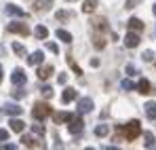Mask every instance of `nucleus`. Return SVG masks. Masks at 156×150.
I'll use <instances>...</instances> for the list:
<instances>
[{
    "label": "nucleus",
    "instance_id": "nucleus-10",
    "mask_svg": "<svg viewBox=\"0 0 156 150\" xmlns=\"http://www.w3.org/2000/svg\"><path fill=\"white\" fill-rule=\"evenodd\" d=\"M137 91L144 93V95H150V93H152V87H150V82H148L146 78H141V80L137 82Z\"/></svg>",
    "mask_w": 156,
    "mask_h": 150
},
{
    "label": "nucleus",
    "instance_id": "nucleus-12",
    "mask_svg": "<svg viewBox=\"0 0 156 150\" xmlns=\"http://www.w3.org/2000/svg\"><path fill=\"white\" fill-rule=\"evenodd\" d=\"M76 89H72V87H68L66 91H63V95H61V101L63 104H68V101H72V100H76Z\"/></svg>",
    "mask_w": 156,
    "mask_h": 150
},
{
    "label": "nucleus",
    "instance_id": "nucleus-2",
    "mask_svg": "<svg viewBox=\"0 0 156 150\" xmlns=\"http://www.w3.org/2000/svg\"><path fill=\"white\" fill-rule=\"evenodd\" d=\"M49 114H51V106H49V104H44V101L34 104V110H32V116H34V119L42 121V119H47Z\"/></svg>",
    "mask_w": 156,
    "mask_h": 150
},
{
    "label": "nucleus",
    "instance_id": "nucleus-14",
    "mask_svg": "<svg viewBox=\"0 0 156 150\" xmlns=\"http://www.w3.org/2000/svg\"><path fill=\"white\" fill-rule=\"evenodd\" d=\"M4 112L11 114V116H19V114L23 112V108H19V106H15V104H6V106H4Z\"/></svg>",
    "mask_w": 156,
    "mask_h": 150
},
{
    "label": "nucleus",
    "instance_id": "nucleus-9",
    "mask_svg": "<svg viewBox=\"0 0 156 150\" xmlns=\"http://www.w3.org/2000/svg\"><path fill=\"white\" fill-rule=\"evenodd\" d=\"M127 27H129L131 32H141V30H144V24H141V19H137V17H131L129 24H127Z\"/></svg>",
    "mask_w": 156,
    "mask_h": 150
},
{
    "label": "nucleus",
    "instance_id": "nucleus-16",
    "mask_svg": "<svg viewBox=\"0 0 156 150\" xmlns=\"http://www.w3.org/2000/svg\"><path fill=\"white\" fill-rule=\"evenodd\" d=\"M91 24H93V27H95V30H101V32H105V30H108V21H105V17H97V19H93Z\"/></svg>",
    "mask_w": 156,
    "mask_h": 150
},
{
    "label": "nucleus",
    "instance_id": "nucleus-40",
    "mask_svg": "<svg viewBox=\"0 0 156 150\" xmlns=\"http://www.w3.org/2000/svg\"><path fill=\"white\" fill-rule=\"evenodd\" d=\"M105 150H120V148H116V146H105Z\"/></svg>",
    "mask_w": 156,
    "mask_h": 150
},
{
    "label": "nucleus",
    "instance_id": "nucleus-23",
    "mask_svg": "<svg viewBox=\"0 0 156 150\" xmlns=\"http://www.w3.org/2000/svg\"><path fill=\"white\" fill-rule=\"evenodd\" d=\"M51 4H53V0H36L34 6H36V11H47Z\"/></svg>",
    "mask_w": 156,
    "mask_h": 150
},
{
    "label": "nucleus",
    "instance_id": "nucleus-7",
    "mask_svg": "<svg viewBox=\"0 0 156 150\" xmlns=\"http://www.w3.org/2000/svg\"><path fill=\"white\" fill-rule=\"evenodd\" d=\"M42 59H44L42 51H34V53L27 57V64H30V66H40V64H42Z\"/></svg>",
    "mask_w": 156,
    "mask_h": 150
},
{
    "label": "nucleus",
    "instance_id": "nucleus-18",
    "mask_svg": "<svg viewBox=\"0 0 156 150\" xmlns=\"http://www.w3.org/2000/svg\"><path fill=\"white\" fill-rule=\"evenodd\" d=\"M144 108H146V116L148 119H156V104L154 101H148Z\"/></svg>",
    "mask_w": 156,
    "mask_h": 150
},
{
    "label": "nucleus",
    "instance_id": "nucleus-32",
    "mask_svg": "<svg viewBox=\"0 0 156 150\" xmlns=\"http://www.w3.org/2000/svg\"><path fill=\"white\" fill-rule=\"evenodd\" d=\"M139 2H141V0H127V2H125V6H127V9H133V6H135V4H139Z\"/></svg>",
    "mask_w": 156,
    "mask_h": 150
},
{
    "label": "nucleus",
    "instance_id": "nucleus-8",
    "mask_svg": "<svg viewBox=\"0 0 156 150\" xmlns=\"http://www.w3.org/2000/svg\"><path fill=\"white\" fill-rule=\"evenodd\" d=\"M53 119H55V123H70L74 119V114H70V112H55Z\"/></svg>",
    "mask_w": 156,
    "mask_h": 150
},
{
    "label": "nucleus",
    "instance_id": "nucleus-28",
    "mask_svg": "<svg viewBox=\"0 0 156 150\" xmlns=\"http://www.w3.org/2000/svg\"><path fill=\"white\" fill-rule=\"evenodd\" d=\"M55 17H57V19H59V21H66V19H68V17H70V15H68V13H66V11H59V13H57V15H55Z\"/></svg>",
    "mask_w": 156,
    "mask_h": 150
},
{
    "label": "nucleus",
    "instance_id": "nucleus-34",
    "mask_svg": "<svg viewBox=\"0 0 156 150\" xmlns=\"http://www.w3.org/2000/svg\"><path fill=\"white\" fill-rule=\"evenodd\" d=\"M42 93H44V97H53V89H51V87H44Z\"/></svg>",
    "mask_w": 156,
    "mask_h": 150
},
{
    "label": "nucleus",
    "instance_id": "nucleus-33",
    "mask_svg": "<svg viewBox=\"0 0 156 150\" xmlns=\"http://www.w3.org/2000/svg\"><path fill=\"white\" fill-rule=\"evenodd\" d=\"M0 140H2V142L9 140V131H6V129H0Z\"/></svg>",
    "mask_w": 156,
    "mask_h": 150
},
{
    "label": "nucleus",
    "instance_id": "nucleus-31",
    "mask_svg": "<svg viewBox=\"0 0 156 150\" xmlns=\"http://www.w3.org/2000/svg\"><path fill=\"white\" fill-rule=\"evenodd\" d=\"M47 49H49V51H53V53H59V47H57L55 42H47Z\"/></svg>",
    "mask_w": 156,
    "mask_h": 150
},
{
    "label": "nucleus",
    "instance_id": "nucleus-30",
    "mask_svg": "<svg viewBox=\"0 0 156 150\" xmlns=\"http://www.w3.org/2000/svg\"><path fill=\"white\" fill-rule=\"evenodd\" d=\"M23 95H26V91H23V89H15V91H13V97H19V100H21Z\"/></svg>",
    "mask_w": 156,
    "mask_h": 150
},
{
    "label": "nucleus",
    "instance_id": "nucleus-6",
    "mask_svg": "<svg viewBox=\"0 0 156 150\" xmlns=\"http://www.w3.org/2000/svg\"><path fill=\"white\" fill-rule=\"evenodd\" d=\"M93 110V100L91 97H84V100L78 101V114H84V112H91Z\"/></svg>",
    "mask_w": 156,
    "mask_h": 150
},
{
    "label": "nucleus",
    "instance_id": "nucleus-43",
    "mask_svg": "<svg viewBox=\"0 0 156 150\" xmlns=\"http://www.w3.org/2000/svg\"><path fill=\"white\" fill-rule=\"evenodd\" d=\"M68 2H74V0H68Z\"/></svg>",
    "mask_w": 156,
    "mask_h": 150
},
{
    "label": "nucleus",
    "instance_id": "nucleus-22",
    "mask_svg": "<svg viewBox=\"0 0 156 150\" xmlns=\"http://www.w3.org/2000/svg\"><path fill=\"white\" fill-rule=\"evenodd\" d=\"M144 140H146V142H144L146 148H152V146H154V133H152V131H146V133H144Z\"/></svg>",
    "mask_w": 156,
    "mask_h": 150
},
{
    "label": "nucleus",
    "instance_id": "nucleus-3",
    "mask_svg": "<svg viewBox=\"0 0 156 150\" xmlns=\"http://www.w3.org/2000/svg\"><path fill=\"white\" fill-rule=\"evenodd\" d=\"M6 30L13 32V34H21V36H27V34H30V27H27L26 24H17V21L9 24V25H6Z\"/></svg>",
    "mask_w": 156,
    "mask_h": 150
},
{
    "label": "nucleus",
    "instance_id": "nucleus-5",
    "mask_svg": "<svg viewBox=\"0 0 156 150\" xmlns=\"http://www.w3.org/2000/svg\"><path fill=\"white\" fill-rule=\"evenodd\" d=\"M137 45H139V34L129 32V34L125 36V47H127V49H135Z\"/></svg>",
    "mask_w": 156,
    "mask_h": 150
},
{
    "label": "nucleus",
    "instance_id": "nucleus-29",
    "mask_svg": "<svg viewBox=\"0 0 156 150\" xmlns=\"http://www.w3.org/2000/svg\"><path fill=\"white\" fill-rule=\"evenodd\" d=\"M141 57H144V61H152V59H154V53H152V51H146Z\"/></svg>",
    "mask_w": 156,
    "mask_h": 150
},
{
    "label": "nucleus",
    "instance_id": "nucleus-42",
    "mask_svg": "<svg viewBox=\"0 0 156 150\" xmlns=\"http://www.w3.org/2000/svg\"><path fill=\"white\" fill-rule=\"evenodd\" d=\"M154 15H156V4H154Z\"/></svg>",
    "mask_w": 156,
    "mask_h": 150
},
{
    "label": "nucleus",
    "instance_id": "nucleus-15",
    "mask_svg": "<svg viewBox=\"0 0 156 150\" xmlns=\"http://www.w3.org/2000/svg\"><path fill=\"white\" fill-rule=\"evenodd\" d=\"M51 74H53V66H40L38 68V78L40 80H47Z\"/></svg>",
    "mask_w": 156,
    "mask_h": 150
},
{
    "label": "nucleus",
    "instance_id": "nucleus-19",
    "mask_svg": "<svg viewBox=\"0 0 156 150\" xmlns=\"http://www.w3.org/2000/svg\"><path fill=\"white\" fill-rule=\"evenodd\" d=\"M34 34H36V38H40V40H44V38L49 36V30H47L44 25H36V30H34Z\"/></svg>",
    "mask_w": 156,
    "mask_h": 150
},
{
    "label": "nucleus",
    "instance_id": "nucleus-21",
    "mask_svg": "<svg viewBox=\"0 0 156 150\" xmlns=\"http://www.w3.org/2000/svg\"><path fill=\"white\" fill-rule=\"evenodd\" d=\"M55 34H57V38H61L63 42H68V45L72 42V34H70V32H66V30H57Z\"/></svg>",
    "mask_w": 156,
    "mask_h": 150
},
{
    "label": "nucleus",
    "instance_id": "nucleus-41",
    "mask_svg": "<svg viewBox=\"0 0 156 150\" xmlns=\"http://www.w3.org/2000/svg\"><path fill=\"white\" fill-rule=\"evenodd\" d=\"M84 150H95V148H84Z\"/></svg>",
    "mask_w": 156,
    "mask_h": 150
},
{
    "label": "nucleus",
    "instance_id": "nucleus-26",
    "mask_svg": "<svg viewBox=\"0 0 156 150\" xmlns=\"http://www.w3.org/2000/svg\"><path fill=\"white\" fill-rule=\"evenodd\" d=\"M13 51H15L17 55H26V47H23V45H19V42H15V45H13Z\"/></svg>",
    "mask_w": 156,
    "mask_h": 150
},
{
    "label": "nucleus",
    "instance_id": "nucleus-35",
    "mask_svg": "<svg viewBox=\"0 0 156 150\" xmlns=\"http://www.w3.org/2000/svg\"><path fill=\"white\" fill-rule=\"evenodd\" d=\"M70 66H72V70H74L76 74H82V70L78 68V66H76V64H74V61H72V59H70Z\"/></svg>",
    "mask_w": 156,
    "mask_h": 150
},
{
    "label": "nucleus",
    "instance_id": "nucleus-11",
    "mask_svg": "<svg viewBox=\"0 0 156 150\" xmlns=\"http://www.w3.org/2000/svg\"><path fill=\"white\" fill-rule=\"evenodd\" d=\"M11 80H13L15 85H26V72H23V70H15L13 76H11Z\"/></svg>",
    "mask_w": 156,
    "mask_h": 150
},
{
    "label": "nucleus",
    "instance_id": "nucleus-20",
    "mask_svg": "<svg viewBox=\"0 0 156 150\" xmlns=\"http://www.w3.org/2000/svg\"><path fill=\"white\" fill-rule=\"evenodd\" d=\"M6 13H9V15H19V17H26V13H23L21 9H17L15 4H6Z\"/></svg>",
    "mask_w": 156,
    "mask_h": 150
},
{
    "label": "nucleus",
    "instance_id": "nucleus-38",
    "mask_svg": "<svg viewBox=\"0 0 156 150\" xmlns=\"http://www.w3.org/2000/svg\"><path fill=\"white\" fill-rule=\"evenodd\" d=\"M66 80H68V76H66V74H59V78H57V82H59V85H66Z\"/></svg>",
    "mask_w": 156,
    "mask_h": 150
},
{
    "label": "nucleus",
    "instance_id": "nucleus-24",
    "mask_svg": "<svg viewBox=\"0 0 156 150\" xmlns=\"http://www.w3.org/2000/svg\"><path fill=\"white\" fill-rule=\"evenodd\" d=\"M93 47H95V49H104V47H105L104 36H99V34H93Z\"/></svg>",
    "mask_w": 156,
    "mask_h": 150
},
{
    "label": "nucleus",
    "instance_id": "nucleus-4",
    "mask_svg": "<svg viewBox=\"0 0 156 150\" xmlns=\"http://www.w3.org/2000/svg\"><path fill=\"white\" fill-rule=\"evenodd\" d=\"M82 119H80V114H74V119L70 121V125H68V131L70 133H74V135H78L80 131H82Z\"/></svg>",
    "mask_w": 156,
    "mask_h": 150
},
{
    "label": "nucleus",
    "instance_id": "nucleus-36",
    "mask_svg": "<svg viewBox=\"0 0 156 150\" xmlns=\"http://www.w3.org/2000/svg\"><path fill=\"white\" fill-rule=\"evenodd\" d=\"M0 150H17V146H15V144H4Z\"/></svg>",
    "mask_w": 156,
    "mask_h": 150
},
{
    "label": "nucleus",
    "instance_id": "nucleus-1",
    "mask_svg": "<svg viewBox=\"0 0 156 150\" xmlns=\"http://www.w3.org/2000/svg\"><path fill=\"white\" fill-rule=\"evenodd\" d=\"M120 131H122V135H125L127 140H135V137L141 133V125H139V121H129L127 125L120 127Z\"/></svg>",
    "mask_w": 156,
    "mask_h": 150
},
{
    "label": "nucleus",
    "instance_id": "nucleus-37",
    "mask_svg": "<svg viewBox=\"0 0 156 150\" xmlns=\"http://www.w3.org/2000/svg\"><path fill=\"white\" fill-rule=\"evenodd\" d=\"M34 131H36L38 135H44V127H40V125H36V127H34Z\"/></svg>",
    "mask_w": 156,
    "mask_h": 150
},
{
    "label": "nucleus",
    "instance_id": "nucleus-17",
    "mask_svg": "<svg viewBox=\"0 0 156 150\" xmlns=\"http://www.w3.org/2000/svg\"><path fill=\"white\" fill-rule=\"evenodd\" d=\"M97 9V0H84L82 2V13H93Z\"/></svg>",
    "mask_w": 156,
    "mask_h": 150
},
{
    "label": "nucleus",
    "instance_id": "nucleus-25",
    "mask_svg": "<svg viewBox=\"0 0 156 150\" xmlns=\"http://www.w3.org/2000/svg\"><path fill=\"white\" fill-rule=\"evenodd\" d=\"M108 131H110V129H108V125H97V127H95V135H97V137L108 135Z\"/></svg>",
    "mask_w": 156,
    "mask_h": 150
},
{
    "label": "nucleus",
    "instance_id": "nucleus-39",
    "mask_svg": "<svg viewBox=\"0 0 156 150\" xmlns=\"http://www.w3.org/2000/svg\"><path fill=\"white\" fill-rule=\"evenodd\" d=\"M127 74H129V76H135V68H133V66H127Z\"/></svg>",
    "mask_w": 156,
    "mask_h": 150
},
{
    "label": "nucleus",
    "instance_id": "nucleus-13",
    "mask_svg": "<svg viewBox=\"0 0 156 150\" xmlns=\"http://www.w3.org/2000/svg\"><path fill=\"white\" fill-rule=\"evenodd\" d=\"M9 125H11V131H15V133H21V131H23V125H26V123L13 116V119L9 121Z\"/></svg>",
    "mask_w": 156,
    "mask_h": 150
},
{
    "label": "nucleus",
    "instance_id": "nucleus-27",
    "mask_svg": "<svg viewBox=\"0 0 156 150\" xmlns=\"http://www.w3.org/2000/svg\"><path fill=\"white\" fill-rule=\"evenodd\" d=\"M120 87H122L125 91H131V89H135V82H131V80H122Z\"/></svg>",
    "mask_w": 156,
    "mask_h": 150
}]
</instances>
